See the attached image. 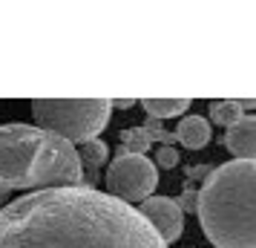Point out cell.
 Segmentation results:
<instances>
[{"label": "cell", "instance_id": "cell-15", "mask_svg": "<svg viewBox=\"0 0 256 248\" xmlns=\"http://www.w3.org/2000/svg\"><path fill=\"white\" fill-rule=\"evenodd\" d=\"M136 104H138L136 98H110V107H118V110H130Z\"/></svg>", "mask_w": 256, "mask_h": 248}, {"label": "cell", "instance_id": "cell-2", "mask_svg": "<svg viewBox=\"0 0 256 248\" xmlns=\"http://www.w3.org/2000/svg\"><path fill=\"white\" fill-rule=\"evenodd\" d=\"M198 225L216 248H256V162L213 167L196 193Z\"/></svg>", "mask_w": 256, "mask_h": 248}, {"label": "cell", "instance_id": "cell-12", "mask_svg": "<svg viewBox=\"0 0 256 248\" xmlns=\"http://www.w3.org/2000/svg\"><path fill=\"white\" fill-rule=\"evenodd\" d=\"M121 142L124 147L118 150V153H127V150H136L138 156H144V150H150V139H147V133L141 130V127H132V130H124L121 133Z\"/></svg>", "mask_w": 256, "mask_h": 248}, {"label": "cell", "instance_id": "cell-16", "mask_svg": "<svg viewBox=\"0 0 256 248\" xmlns=\"http://www.w3.org/2000/svg\"><path fill=\"white\" fill-rule=\"evenodd\" d=\"M210 170H213V167H208V165H202V167H190V170H187V176L190 179H204L210 173Z\"/></svg>", "mask_w": 256, "mask_h": 248}, {"label": "cell", "instance_id": "cell-6", "mask_svg": "<svg viewBox=\"0 0 256 248\" xmlns=\"http://www.w3.org/2000/svg\"><path fill=\"white\" fill-rule=\"evenodd\" d=\"M136 211L147 219V225L156 234L162 236L164 245L176 242L184 231V213L178 211L176 199H170V196H147L141 202V208H136Z\"/></svg>", "mask_w": 256, "mask_h": 248}, {"label": "cell", "instance_id": "cell-5", "mask_svg": "<svg viewBox=\"0 0 256 248\" xmlns=\"http://www.w3.org/2000/svg\"><path fill=\"white\" fill-rule=\"evenodd\" d=\"M158 185V173H156V162L138 153H118L110 162L106 170V193L116 199L127 202H144Z\"/></svg>", "mask_w": 256, "mask_h": 248}, {"label": "cell", "instance_id": "cell-1", "mask_svg": "<svg viewBox=\"0 0 256 248\" xmlns=\"http://www.w3.org/2000/svg\"><path fill=\"white\" fill-rule=\"evenodd\" d=\"M0 248H170L132 205L98 188H40L0 208Z\"/></svg>", "mask_w": 256, "mask_h": 248}, {"label": "cell", "instance_id": "cell-14", "mask_svg": "<svg viewBox=\"0 0 256 248\" xmlns=\"http://www.w3.org/2000/svg\"><path fill=\"white\" fill-rule=\"evenodd\" d=\"M176 205H178V211H182V213H184V211H196V190L187 188L184 193L178 196V202H176Z\"/></svg>", "mask_w": 256, "mask_h": 248}, {"label": "cell", "instance_id": "cell-13", "mask_svg": "<svg viewBox=\"0 0 256 248\" xmlns=\"http://www.w3.org/2000/svg\"><path fill=\"white\" fill-rule=\"evenodd\" d=\"M156 162H158V167H176L178 165V150L170 147V144H164V147H158V153H156Z\"/></svg>", "mask_w": 256, "mask_h": 248}, {"label": "cell", "instance_id": "cell-4", "mask_svg": "<svg viewBox=\"0 0 256 248\" xmlns=\"http://www.w3.org/2000/svg\"><path fill=\"white\" fill-rule=\"evenodd\" d=\"M110 98H32V116L40 130L72 147L98 139L110 121Z\"/></svg>", "mask_w": 256, "mask_h": 248}, {"label": "cell", "instance_id": "cell-8", "mask_svg": "<svg viewBox=\"0 0 256 248\" xmlns=\"http://www.w3.org/2000/svg\"><path fill=\"white\" fill-rule=\"evenodd\" d=\"M176 142H182L187 147V150H198V147H204V144L210 142V136H213V130H210V121L202 116H184L182 121H178V127L173 130Z\"/></svg>", "mask_w": 256, "mask_h": 248}, {"label": "cell", "instance_id": "cell-11", "mask_svg": "<svg viewBox=\"0 0 256 248\" xmlns=\"http://www.w3.org/2000/svg\"><path fill=\"white\" fill-rule=\"evenodd\" d=\"M78 159H81V167L86 165L90 170H95V167H101L110 159V147H106L101 139H92V142H84L81 150H78Z\"/></svg>", "mask_w": 256, "mask_h": 248}, {"label": "cell", "instance_id": "cell-3", "mask_svg": "<svg viewBox=\"0 0 256 248\" xmlns=\"http://www.w3.org/2000/svg\"><path fill=\"white\" fill-rule=\"evenodd\" d=\"M78 150L52 133L29 124H0V185L18 188H72L81 185Z\"/></svg>", "mask_w": 256, "mask_h": 248}, {"label": "cell", "instance_id": "cell-10", "mask_svg": "<svg viewBox=\"0 0 256 248\" xmlns=\"http://www.w3.org/2000/svg\"><path fill=\"white\" fill-rule=\"evenodd\" d=\"M242 116H244V101H236V98H219V101L210 104V121L219 124V127H233Z\"/></svg>", "mask_w": 256, "mask_h": 248}, {"label": "cell", "instance_id": "cell-17", "mask_svg": "<svg viewBox=\"0 0 256 248\" xmlns=\"http://www.w3.org/2000/svg\"><path fill=\"white\" fill-rule=\"evenodd\" d=\"M6 196H9V190H6V188H3V185H0V205L6 202Z\"/></svg>", "mask_w": 256, "mask_h": 248}, {"label": "cell", "instance_id": "cell-7", "mask_svg": "<svg viewBox=\"0 0 256 248\" xmlns=\"http://www.w3.org/2000/svg\"><path fill=\"white\" fill-rule=\"evenodd\" d=\"M222 142H224V147L236 159H254V153H256V118L242 116L233 127H228Z\"/></svg>", "mask_w": 256, "mask_h": 248}, {"label": "cell", "instance_id": "cell-9", "mask_svg": "<svg viewBox=\"0 0 256 248\" xmlns=\"http://www.w3.org/2000/svg\"><path fill=\"white\" fill-rule=\"evenodd\" d=\"M147 113H150V118H173V116H182V113H187L190 110V98H141L138 101Z\"/></svg>", "mask_w": 256, "mask_h": 248}]
</instances>
